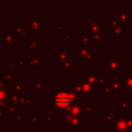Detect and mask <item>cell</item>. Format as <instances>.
<instances>
[{"label": "cell", "instance_id": "1", "mask_svg": "<svg viewBox=\"0 0 132 132\" xmlns=\"http://www.w3.org/2000/svg\"><path fill=\"white\" fill-rule=\"evenodd\" d=\"M80 94L74 91L72 87L69 88L68 91L56 92L52 100V105L58 110H69L72 105H80Z\"/></svg>", "mask_w": 132, "mask_h": 132}, {"label": "cell", "instance_id": "2", "mask_svg": "<svg viewBox=\"0 0 132 132\" xmlns=\"http://www.w3.org/2000/svg\"><path fill=\"white\" fill-rule=\"evenodd\" d=\"M114 130L116 132H128L129 130L125 117H118L117 120H115Z\"/></svg>", "mask_w": 132, "mask_h": 132}, {"label": "cell", "instance_id": "3", "mask_svg": "<svg viewBox=\"0 0 132 132\" xmlns=\"http://www.w3.org/2000/svg\"><path fill=\"white\" fill-rule=\"evenodd\" d=\"M71 116L77 117V118H81L82 115H83V107H82L79 104L72 105L69 110Z\"/></svg>", "mask_w": 132, "mask_h": 132}, {"label": "cell", "instance_id": "4", "mask_svg": "<svg viewBox=\"0 0 132 132\" xmlns=\"http://www.w3.org/2000/svg\"><path fill=\"white\" fill-rule=\"evenodd\" d=\"M81 118H77V117H73V116H69L68 118H66L65 121L66 123L71 127H73V128H80L81 127Z\"/></svg>", "mask_w": 132, "mask_h": 132}, {"label": "cell", "instance_id": "5", "mask_svg": "<svg viewBox=\"0 0 132 132\" xmlns=\"http://www.w3.org/2000/svg\"><path fill=\"white\" fill-rule=\"evenodd\" d=\"M92 90H97L96 85H92V84L89 83L88 82H82V93L83 94H90Z\"/></svg>", "mask_w": 132, "mask_h": 132}, {"label": "cell", "instance_id": "6", "mask_svg": "<svg viewBox=\"0 0 132 132\" xmlns=\"http://www.w3.org/2000/svg\"><path fill=\"white\" fill-rule=\"evenodd\" d=\"M3 39L7 44H15V34L14 33H3Z\"/></svg>", "mask_w": 132, "mask_h": 132}, {"label": "cell", "instance_id": "7", "mask_svg": "<svg viewBox=\"0 0 132 132\" xmlns=\"http://www.w3.org/2000/svg\"><path fill=\"white\" fill-rule=\"evenodd\" d=\"M68 58V50L65 49H62L59 54H56V61L57 62H63V61H67Z\"/></svg>", "mask_w": 132, "mask_h": 132}, {"label": "cell", "instance_id": "8", "mask_svg": "<svg viewBox=\"0 0 132 132\" xmlns=\"http://www.w3.org/2000/svg\"><path fill=\"white\" fill-rule=\"evenodd\" d=\"M86 82H88L89 83L92 84V85H96L98 82V76L97 74H90V73H86L84 76Z\"/></svg>", "mask_w": 132, "mask_h": 132}, {"label": "cell", "instance_id": "9", "mask_svg": "<svg viewBox=\"0 0 132 132\" xmlns=\"http://www.w3.org/2000/svg\"><path fill=\"white\" fill-rule=\"evenodd\" d=\"M31 104H32V101H31L30 99L27 98L26 95H24V96L20 97L19 101H18V106L19 107H26Z\"/></svg>", "mask_w": 132, "mask_h": 132}, {"label": "cell", "instance_id": "10", "mask_svg": "<svg viewBox=\"0 0 132 132\" xmlns=\"http://www.w3.org/2000/svg\"><path fill=\"white\" fill-rule=\"evenodd\" d=\"M9 98H11V95H10V93H9V90H7L6 88L0 89V102L6 101V100H8Z\"/></svg>", "mask_w": 132, "mask_h": 132}, {"label": "cell", "instance_id": "11", "mask_svg": "<svg viewBox=\"0 0 132 132\" xmlns=\"http://www.w3.org/2000/svg\"><path fill=\"white\" fill-rule=\"evenodd\" d=\"M129 16H130L129 12H121V13L118 14V20L120 21V23H121L122 24H125L127 23V21L128 20Z\"/></svg>", "mask_w": 132, "mask_h": 132}, {"label": "cell", "instance_id": "12", "mask_svg": "<svg viewBox=\"0 0 132 132\" xmlns=\"http://www.w3.org/2000/svg\"><path fill=\"white\" fill-rule=\"evenodd\" d=\"M124 86H126V88L128 90H132V74L127 73L126 74V78L124 79Z\"/></svg>", "mask_w": 132, "mask_h": 132}, {"label": "cell", "instance_id": "13", "mask_svg": "<svg viewBox=\"0 0 132 132\" xmlns=\"http://www.w3.org/2000/svg\"><path fill=\"white\" fill-rule=\"evenodd\" d=\"M90 32H94L95 33H100V29H101V25L99 24L96 21H94L93 23L90 24Z\"/></svg>", "mask_w": 132, "mask_h": 132}, {"label": "cell", "instance_id": "14", "mask_svg": "<svg viewBox=\"0 0 132 132\" xmlns=\"http://www.w3.org/2000/svg\"><path fill=\"white\" fill-rule=\"evenodd\" d=\"M118 106L120 107V108H121L122 110H127V111H129V110H130L129 104H128V102H127L126 99H122L121 101L118 102Z\"/></svg>", "mask_w": 132, "mask_h": 132}, {"label": "cell", "instance_id": "15", "mask_svg": "<svg viewBox=\"0 0 132 132\" xmlns=\"http://www.w3.org/2000/svg\"><path fill=\"white\" fill-rule=\"evenodd\" d=\"M27 48L30 49V50H38L40 48V45H39V43L36 42V41H29L27 43Z\"/></svg>", "mask_w": 132, "mask_h": 132}, {"label": "cell", "instance_id": "16", "mask_svg": "<svg viewBox=\"0 0 132 132\" xmlns=\"http://www.w3.org/2000/svg\"><path fill=\"white\" fill-rule=\"evenodd\" d=\"M14 78H15V74L11 72H7L4 75V78L2 79V81L4 83H6V82H10Z\"/></svg>", "mask_w": 132, "mask_h": 132}, {"label": "cell", "instance_id": "17", "mask_svg": "<svg viewBox=\"0 0 132 132\" xmlns=\"http://www.w3.org/2000/svg\"><path fill=\"white\" fill-rule=\"evenodd\" d=\"M44 28V24H41L39 22H32V32H39V31Z\"/></svg>", "mask_w": 132, "mask_h": 132}, {"label": "cell", "instance_id": "18", "mask_svg": "<svg viewBox=\"0 0 132 132\" xmlns=\"http://www.w3.org/2000/svg\"><path fill=\"white\" fill-rule=\"evenodd\" d=\"M110 31V33H113L115 35H121L122 34H124V33L126 32V29L121 28L120 26V27H117V28H111Z\"/></svg>", "mask_w": 132, "mask_h": 132}, {"label": "cell", "instance_id": "19", "mask_svg": "<svg viewBox=\"0 0 132 132\" xmlns=\"http://www.w3.org/2000/svg\"><path fill=\"white\" fill-rule=\"evenodd\" d=\"M73 90L77 93H82V83L81 82H73L72 83Z\"/></svg>", "mask_w": 132, "mask_h": 132}, {"label": "cell", "instance_id": "20", "mask_svg": "<svg viewBox=\"0 0 132 132\" xmlns=\"http://www.w3.org/2000/svg\"><path fill=\"white\" fill-rule=\"evenodd\" d=\"M113 92H114V90H112L111 87L110 86H103L101 88V93L103 94V95H107V94H109V95H111V94H113Z\"/></svg>", "mask_w": 132, "mask_h": 132}, {"label": "cell", "instance_id": "21", "mask_svg": "<svg viewBox=\"0 0 132 132\" xmlns=\"http://www.w3.org/2000/svg\"><path fill=\"white\" fill-rule=\"evenodd\" d=\"M83 114H87V115H91V114H93V110H92V108L90 106V104H89L88 102L84 104Z\"/></svg>", "mask_w": 132, "mask_h": 132}, {"label": "cell", "instance_id": "22", "mask_svg": "<svg viewBox=\"0 0 132 132\" xmlns=\"http://www.w3.org/2000/svg\"><path fill=\"white\" fill-rule=\"evenodd\" d=\"M105 121H106V123H114L115 118H114L113 112L110 111L108 115H106V117H105Z\"/></svg>", "mask_w": 132, "mask_h": 132}, {"label": "cell", "instance_id": "23", "mask_svg": "<svg viewBox=\"0 0 132 132\" xmlns=\"http://www.w3.org/2000/svg\"><path fill=\"white\" fill-rule=\"evenodd\" d=\"M122 86H123V84L120 83V82H112L111 84H110V87L112 88V90H120V89L122 88Z\"/></svg>", "mask_w": 132, "mask_h": 132}, {"label": "cell", "instance_id": "24", "mask_svg": "<svg viewBox=\"0 0 132 132\" xmlns=\"http://www.w3.org/2000/svg\"><path fill=\"white\" fill-rule=\"evenodd\" d=\"M106 75H105L104 73H102L101 75H100V80H98V82H97V85L98 86H100L102 88L103 86H105V83H106Z\"/></svg>", "mask_w": 132, "mask_h": 132}, {"label": "cell", "instance_id": "25", "mask_svg": "<svg viewBox=\"0 0 132 132\" xmlns=\"http://www.w3.org/2000/svg\"><path fill=\"white\" fill-rule=\"evenodd\" d=\"M61 65L63 66L66 70H71V69H72V62H69L68 60L63 61V62H61Z\"/></svg>", "mask_w": 132, "mask_h": 132}, {"label": "cell", "instance_id": "26", "mask_svg": "<svg viewBox=\"0 0 132 132\" xmlns=\"http://www.w3.org/2000/svg\"><path fill=\"white\" fill-rule=\"evenodd\" d=\"M87 54H88V50H87V49L81 48L80 50H77L76 55H77V57H82V56L85 57Z\"/></svg>", "mask_w": 132, "mask_h": 132}, {"label": "cell", "instance_id": "27", "mask_svg": "<svg viewBox=\"0 0 132 132\" xmlns=\"http://www.w3.org/2000/svg\"><path fill=\"white\" fill-rule=\"evenodd\" d=\"M70 116V112H69V110H61V120H64V118H67L68 117Z\"/></svg>", "mask_w": 132, "mask_h": 132}, {"label": "cell", "instance_id": "28", "mask_svg": "<svg viewBox=\"0 0 132 132\" xmlns=\"http://www.w3.org/2000/svg\"><path fill=\"white\" fill-rule=\"evenodd\" d=\"M28 63L30 65H38L39 64V59L35 57H32L30 60H28Z\"/></svg>", "mask_w": 132, "mask_h": 132}, {"label": "cell", "instance_id": "29", "mask_svg": "<svg viewBox=\"0 0 132 132\" xmlns=\"http://www.w3.org/2000/svg\"><path fill=\"white\" fill-rule=\"evenodd\" d=\"M44 120H46L47 121H49V122H51L52 121V115L51 114L50 112L48 111V110H45V111L44 112Z\"/></svg>", "mask_w": 132, "mask_h": 132}, {"label": "cell", "instance_id": "30", "mask_svg": "<svg viewBox=\"0 0 132 132\" xmlns=\"http://www.w3.org/2000/svg\"><path fill=\"white\" fill-rule=\"evenodd\" d=\"M114 80L115 82H120V83H124V79L122 78V75L120 73H118L116 75H114Z\"/></svg>", "mask_w": 132, "mask_h": 132}, {"label": "cell", "instance_id": "31", "mask_svg": "<svg viewBox=\"0 0 132 132\" xmlns=\"http://www.w3.org/2000/svg\"><path fill=\"white\" fill-rule=\"evenodd\" d=\"M8 110L7 104L6 101H1L0 102V111H6Z\"/></svg>", "mask_w": 132, "mask_h": 132}, {"label": "cell", "instance_id": "32", "mask_svg": "<svg viewBox=\"0 0 132 132\" xmlns=\"http://www.w3.org/2000/svg\"><path fill=\"white\" fill-rule=\"evenodd\" d=\"M39 120H40V118H39L38 115H32L31 116V122L34 124H38Z\"/></svg>", "mask_w": 132, "mask_h": 132}, {"label": "cell", "instance_id": "33", "mask_svg": "<svg viewBox=\"0 0 132 132\" xmlns=\"http://www.w3.org/2000/svg\"><path fill=\"white\" fill-rule=\"evenodd\" d=\"M23 121H24V120H23V116L22 115H16V117H15V122L16 123H17V124H22Z\"/></svg>", "mask_w": 132, "mask_h": 132}, {"label": "cell", "instance_id": "34", "mask_svg": "<svg viewBox=\"0 0 132 132\" xmlns=\"http://www.w3.org/2000/svg\"><path fill=\"white\" fill-rule=\"evenodd\" d=\"M91 39L93 41H100V39H101V34H100V33H95V34H93V36L91 37Z\"/></svg>", "mask_w": 132, "mask_h": 132}, {"label": "cell", "instance_id": "35", "mask_svg": "<svg viewBox=\"0 0 132 132\" xmlns=\"http://www.w3.org/2000/svg\"><path fill=\"white\" fill-rule=\"evenodd\" d=\"M72 35H73V34H72V33H65V34H64V39L67 41H72V38H73Z\"/></svg>", "mask_w": 132, "mask_h": 132}, {"label": "cell", "instance_id": "36", "mask_svg": "<svg viewBox=\"0 0 132 132\" xmlns=\"http://www.w3.org/2000/svg\"><path fill=\"white\" fill-rule=\"evenodd\" d=\"M15 112H16V110H15V107L14 106H11L8 108V110H6V114L7 115H12V114H15Z\"/></svg>", "mask_w": 132, "mask_h": 132}, {"label": "cell", "instance_id": "37", "mask_svg": "<svg viewBox=\"0 0 132 132\" xmlns=\"http://www.w3.org/2000/svg\"><path fill=\"white\" fill-rule=\"evenodd\" d=\"M48 111L50 112L52 115H55L56 112L58 111V110L55 108V107L54 106V105H52V107H50V108H48Z\"/></svg>", "mask_w": 132, "mask_h": 132}, {"label": "cell", "instance_id": "38", "mask_svg": "<svg viewBox=\"0 0 132 132\" xmlns=\"http://www.w3.org/2000/svg\"><path fill=\"white\" fill-rule=\"evenodd\" d=\"M15 28H16V31L19 34L20 32H22L24 30V25L23 24H16L15 25Z\"/></svg>", "mask_w": 132, "mask_h": 132}, {"label": "cell", "instance_id": "39", "mask_svg": "<svg viewBox=\"0 0 132 132\" xmlns=\"http://www.w3.org/2000/svg\"><path fill=\"white\" fill-rule=\"evenodd\" d=\"M23 86H24V83H23V82H16V90L19 91V90H23Z\"/></svg>", "mask_w": 132, "mask_h": 132}, {"label": "cell", "instance_id": "40", "mask_svg": "<svg viewBox=\"0 0 132 132\" xmlns=\"http://www.w3.org/2000/svg\"><path fill=\"white\" fill-rule=\"evenodd\" d=\"M56 32L57 33H63L64 32V25L61 24V25L56 26Z\"/></svg>", "mask_w": 132, "mask_h": 132}, {"label": "cell", "instance_id": "41", "mask_svg": "<svg viewBox=\"0 0 132 132\" xmlns=\"http://www.w3.org/2000/svg\"><path fill=\"white\" fill-rule=\"evenodd\" d=\"M90 41H91V39L87 38V37H85V36H83V37L81 39V42H82V44H88Z\"/></svg>", "mask_w": 132, "mask_h": 132}, {"label": "cell", "instance_id": "42", "mask_svg": "<svg viewBox=\"0 0 132 132\" xmlns=\"http://www.w3.org/2000/svg\"><path fill=\"white\" fill-rule=\"evenodd\" d=\"M44 86V82H37L35 84V89L36 90H43Z\"/></svg>", "mask_w": 132, "mask_h": 132}, {"label": "cell", "instance_id": "43", "mask_svg": "<svg viewBox=\"0 0 132 132\" xmlns=\"http://www.w3.org/2000/svg\"><path fill=\"white\" fill-rule=\"evenodd\" d=\"M85 59H86L88 62H92V61H93V55H92V54L88 52V54H86V56H85Z\"/></svg>", "mask_w": 132, "mask_h": 132}, {"label": "cell", "instance_id": "44", "mask_svg": "<svg viewBox=\"0 0 132 132\" xmlns=\"http://www.w3.org/2000/svg\"><path fill=\"white\" fill-rule=\"evenodd\" d=\"M7 70H8V72H11V71H14L15 70V62H12L10 64H9Z\"/></svg>", "mask_w": 132, "mask_h": 132}, {"label": "cell", "instance_id": "45", "mask_svg": "<svg viewBox=\"0 0 132 132\" xmlns=\"http://www.w3.org/2000/svg\"><path fill=\"white\" fill-rule=\"evenodd\" d=\"M19 63H20V65H24V66H26V65H28V62H24V60H23V58L21 57V58H19Z\"/></svg>", "mask_w": 132, "mask_h": 132}, {"label": "cell", "instance_id": "46", "mask_svg": "<svg viewBox=\"0 0 132 132\" xmlns=\"http://www.w3.org/2000/svg\"><path fill=\"white\" fill-rule=\"evenodd\" d=\"M18 34H19L20 37H24V36H26V34H27V31H26L25 29H24L22 32H20Z\"/></svg>", "mask_w": 132, "mask_h": 132}, {"label": "cell", "instance_id": "47", "mask_svg": "<svg viewBox=\"0 0 132 132\" xmlns=\"http://www.w3.org/2000/svg\"><path fill=\"white\" fill-rule=\"evenodd\" d=\"M93 22H94V21H93V17H92V16H90V17H89L88 20L85 21V24H91V23H93Z\"/></svg>", "mask_w": 132, "mask_h": 132}, {"label": "cell", "instance_id": "48", "mask_svg": "<svg viewBox=\"0 0 132 132\" xmlns=\"http://www.w3.org/2000/svg\"><path fill=\"white\" fill-rule=\"evenodd\" d=\"M39 20H40V17L39 16H33L32 17V22H39Z\"/></svg>", "mask_w": 132, "mask_h": 132}, {"label": "cell", "instance_id": "49", "mask_svg": "<svg viewBox=\"0 0 132 132\" xmlns=\"http://www.w3.org/2000/svg\"><path fill=\"white\" fill-rule=\"evenodd\" d=\"M126 69H127V70H128V71H129L130 72H132V62H130V63L128 64V66H127Z\"/></svg>", "mask_w": 132, "mask_h": 132}, {"label": "cell", "instance_id": "50", "mask_svg": "<svg viewBox=\"0 0 132 132\" xmlns=\"http://www.w3.org/2000/svg\"><path fill=\"white\" fill-rule=\"evenodd\" d=\"M31 130H32V132H41L40 128H31Z\"/></svg>", "mask_w": 132, "mask_h": 132}, {"label": "cell", "instance_id": "51", "mask_svg": "<svg viewBox=\"0 0 132 132\" xmlns=\"http://www.w3.org/2000/svg\"><path fill=\"white\" fill-rule=\"evenodd\" d=\"M5 88V83L3 82L2 80H0V89H4Z\"/></svg>", "mask_w": 132, "mask_h": 132}, {"label": "cell", "instance_id": "52", "mask_svg": "<svg viewBox=\"0 0 132 132\" xmlns=\"http://www.w3.org/2000/svg\"><path fill=\"white\" fill-rule=\"evenodd\" d=\"M3 118V112L0 111V118Z\"/></svg>", "mask_w": 132, "mask_h": 132}, {"label": "cell", "instance_id": "53", "mask_svg": "<svg viewBox=\"0 0 132 132\" xmlns=\"http://www.w3.org/2000/svg\"><path fill=\"white\" fill-rule=\"evenodd\" d=\"M2 128H3V124H0V131H2Z\"/></svg>", "mask_w": 132, "mask_h": 132}, {"label": "cell", "instance_id": "54", "mask_svg": "<svg viewBox=\"0 0 132 132\" xmlns=\"http://www.w3.org/2000/svg\"><path fill=\"white\" fill-rule=\"evenodd\" d=\"M130 99H132V94H131V95H130Z\"/></svg>", "mask_w": 132, "mask_h": 132}, {"label": "cell", "instance_id": "55", "mask_svg": "<svg viewBox=\"0 0 132 132\" xmlns=\"http://www.w3.org/2000/svg\"><path fill=\"white\" fill-rule=\"evenodd\" d=\"M24 132H26V131H24Z\"/></svg>", "mask_w": 132, "mask_h": 132}]
</instances>
